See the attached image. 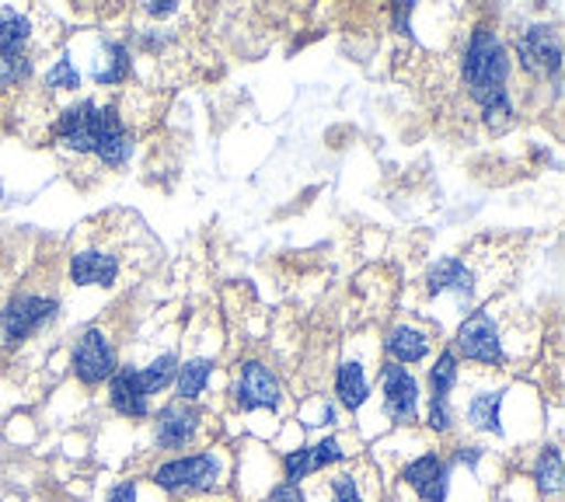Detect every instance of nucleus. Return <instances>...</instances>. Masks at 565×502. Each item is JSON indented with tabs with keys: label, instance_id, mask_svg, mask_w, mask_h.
Segmentation results:
<instances>
[{
	"label": "nucleus",
	"instance_id": "nucleus-6",
	"mask_svg": "<svg viewBox=\"0 0 565 502\" xmlns=\"http://www.w3.org/2000/svg\"><path fill=\"white\" fill-rule=\"evenodd\" d=\"M381 395H384V416L395 426H416L419 423V381L412 377L408 366L381 363Z\"/></svg>",
	"mask_w": 565,
	"mask_h": 502
},
{
	"label": "nucleus",
	"instance_id": "nucleus-10",
	"mask_svg": "<svg viewBox=\"0 0 565 502\" xmlns=\"http://www.w3.org/2000/svg\"><path fill=\"white\" fill-rule=\"evenodd\" d=\"M56 314V300L53 297H39V293H18L4 311H0V332L8 342H21L32 332H39L42 324Z\"/></svg>",
	"mask_w": 565,
	"mask_h": 502
},
{
	"label": "nucleus",
	"instance_id": "nucleus-1",
	"mask_svg": "<svg viewBox=\"0 0 565 502\" xmlns=\"http://www.w3.org/2000/svg\"><path fill=\"white\" fill-rule=\"evenodd\" d=\"M510 53L503 46L495 29L489 25H478L468 35V46H465V63H461V74H465V87L468 95L478 102L482 108V119L489 129H503L513 122V98H510Z\"/></svg>",
	"mask_w": 565,
	"mask_h": 502
},
{
	"label": "nucleus",
	"instance_id": "nucleus-3",
	"mask_svg": "<svg viewBox=\"0 0 565 502\" xmlns=\"http://www.w3.org/2000/svg\"><path fill=\"white\" fill-rule=\"evenodd\" d=\"M227 453L221 447H206L195 453H179L171 461L154 468L158 489L171 495H200V492H221L227 482Z\"/></svg>",
	"mask_w": 565,
	"mask_h": 502
},
{
	"label": "nucleus",
	"instance_id": "nucleus-17",
	"mask_svg": "<svg viewBox=\"0 0 565 502\" xmlns=\"http://www.w3.org/2000/svg\"><path fill=\"white\" fill-rule=\"evenodd\" d=\"M429 349H433V339L429 332L416 329L412 321H402L395 324L387 335H384V353L391 363H398V366H412V363H423L429 356Z\"/></svg>",
	"mask_w": 565,
	"mask_h": 502
},
{
	"label": "nucleus",
	"instance_id": "nucleus-14",
	"mask_svg": "<svg viewBox=\"0 0 565 502\" xmlns=\"http://www.w3.org/2000/svg\"><path fill=\"white\" fill-rule=\"evenodd\" d=\"M108 405H113L122 419H147L150 416V395L143 391L137 366H119L108 377Z\"/></svg>",
	"mask_w": 565,
	"mask_h": 502
},
{
	"label": "nucleus",
	"instance_id": "nucleus-26",
	"mask_svg": "<svg viewBox=\"0 0 565 502\" xmlns=\"http://www.w3.org/2000/svg\"><path fill=\"white\" fill-rule=\"evenodd\" d=\"M46 87H50V92H77V87H81V74H77L71 56H60L53 63V71L46 74Z\"/></svg>",
	"mask_w": 565,
	"mask_h": 502
},
{
	"label": "nucleus",
	"instance_id": "nucleus-29",
	"mask_svg": "<svg viewBox=\"0 0 565 502\" xmlns=\"http://www.w3.org/2000/svg\"><path fill=\"white\" fill-rule=\"evenodd\" d=\"M269 502H308V495L300 492V485H273V492H269Z\"/></svg>",
	"mask_w": 565,
	"mask_h": 502
},
{
	"label": "nucleus",
	"instance_id": "nucleus-30",
	"mask_svg": "<svg viewBox=\"0 0 565 502\" xmlns=\"http://www.w3.org/2000/svg\"><path fill=\"white\" fill-rule=\"evenodd\" d=\"M105 502H137V482L129 478V482H119L113 492H108Z\"/></svg>",
	"mask_w": 565,
	"mask_h": 502
},
{
	"label": "nucleus",
	"instance_id": "nucleus-27",
	"mask_svg": "<svg viewBox=\"0 0 565 502\" xmlns=\"http://www.w3.org/2000/svg\"><path fill=\"white\" fill-rule=\"evenodd\" d=\"M433 432H450L454 429V408L450 398H429V416H426Z\"/></svg>",
	"mask_w": 565,
	"mask_h": 502
},
{
	"label": "nucleus",
	"instance_id": "nucleus-28",
	"mask_svg": "<svg viewBox=\"0 0 565 502\" xmlns=\"http://www.w3.org/2000/svg\"><path fill=\"white\" fill-rule=\"evenodd\" d=\"M143 14H147V18H154V21H161V18L179 14V4H175V0H147V4H143Z\"/></svg>",
	"mask_w": 565,
	"mask_h": 502
},
{
	"label": "nucleus",
	"instance_id": "nucleus-13",
	"mask_svg": "<svg viewBox=\"0 0 565 502\" xmlns=\"http://www.w3.org/2000/svg\"><path fill=\"white\" fill-rule=\"evenodd\" d=\"M478 290V273L468 266V258L458 255H447L440 261H433L429 273H426V293L429 297H444V293H458L461 308H471Z\"/></svg>",
	"mask_w": 565,
	"mask_h": 502
},
{
	"label": "nucleus",
	"instance_id": "nucleus-9",
	"mask_svg": "<svg viewBox=\"0 0 565 502\" xmlns=\"http://www.w3.org/2000/svg\"><path fill=\"white\" fill-rule=\"evenodd\" d=\"M234 405L242 412H255V408H279L282 405V387L276 381V374L258 360H248L237 370L234 381Z\"/></svg>",
	"mask_w": 565,
	"mask_h": 502
},
{
	"label": "nucleus",
	"instance_id": "nucleus-12",
	"mask_svg": "<svg viewBox=\"0 0 565 502\" xmlns=\"http://www.w3.org/2000/svg\"><path fill=\"white\" fill-rule=\"evenodd\" d=\"M402 482L416 492L423 502H447L450 495V464L437 450L419 453L416 461L402 468Z\"/></svg>",
	"mask_w": 565,
	"mask_h": 502
},
{
	"label": "nucleus",
	"instance_id": "nucleus-18",
	"mask_svg": "<svg viewBox=\"0 0 565 502\" xmlns=\"http://www.w3.org/2000/svg\"><path fill=\"white\" fill-rule=\"evenodd\" d=\"M329 499L332 502H377L381 489H377V474L366 464H353L339 474L329 478Z\"/></svg>",
	"mask_w": 565,
	"mask_h": 502
},
{
	"label": "nucleus",
	"instance_id": "nucleus-22",
	"mask_svg": "<svg viewBox=\"0 0 565 502\" xmlns=\"http://www.w3.org/2000/svg\"><path fill=\"white\" fill-rule=\"evenodd\" d=\"M461 381V363L454 349H444V353L433 360L429 366V398H450V391Z\"/></svg>",
	"mask_w": 565,
	"mask_h": 502
},
{
	"label": "nucleus",
	"instance_id": "nucleus-16",
	"mask_svg": "<svg viewBox=\"0 0 565 502\" xmlns=\"http://www.w3.org/2000/svg\"><path fill=\"white\" fill-rule=\"evenodd\" d=\"M503 402H507V387H478L468 395L465 405V423L478 432H503Z\"/></svg>",
	"mask_w": 565,
	"mask_h": 502
},
{
	"label": "nucleus",
	"instance_id": "nucleus-2",
	"mask_svg": "<svg viewBox=\"0 0 565 502\" xmlns=\"http://www.w3.org/2000/svg\"><path fill=\"white\" fill-rule=\"evenodd\" d=\"M56 140L77 154H95L108 168H122L134 154V137L126 133L122 116L113 105L81 102L56 119Z\"/></svg>",
	"mask_w": 565,
	"mask_h": 502
},
{
	"label": "nucleus",
	"instance_id": "nucleus-15",
	"mask_svg": "<svg viewBox=\"0 0 565 502\" xmlns=\"http://www.w3.org/2000/svg\"><path fill=\"white\" fill-rule=\"evenodd\" d=\"M119 273V255L108 248H84L71 255V279L77 287H113Z\"/></svg>",
	"mask_w": 565,
	"mask_h": 502
},
{
	"label": "nucleus",
	"instance_id": "nucleus-8",
	"mask_svg": "<svg viewBox=\"0 0 565 502\" xmlns=\"http://www.w3.org/2000/svg\"><path fill=\"white\" fill-rule=\"evenodd\" d=\"M71 363H74V374H77V381L84 387H98L102 381H108L119 370L116 349H113V342H108V335L102 329L81 332V339L74 342Z\"/></svg>",
	"mask_w": 565,
	"mask_h": 502
},
{
	"label": "nucleus",
	"instance_id": "nucleus-4",
	"mask_svg": "<svg viewBox=\"0 0 565 502\" xmlns=\"http://www.w3.org/2000/svg\"><path fill=\"white\" fill-rule=\"evenodd\" d=\"M507 342H510V329L503 324V314L492 303H486V308L471 311L461 321L458 339H454V353L465 356L468 363L492 370L507 363Z\"/></svg>",
	"mask_w": 565,
	"mask_h": 502
},
{
	"label": "nucleus",
	"instance_id": "nucleus-5",
	"mask_svg": "<svg viewBox=\"0 0 565 502\" xmlns=\"http://www.w3.org/2000/svg\"><path fill=\"white\" fill-rule=\"evenodd\" d=\"M206 432V416L192 402H171L154 419V447L168 453H182L195 447Z\"/></svg>",
	"mask_w": 565,
	"mask_h": 502
},
{
	"label": "nucleus",
	"instance_id": "nucleus-11",
	"mask_svg": "<svg viewBox=\"0 0 565 502\" xmlns=\"http://www.w3.org/2000/svg\"><path fill=\"white\" fill-rule=\"evenodd\" d=\"M353 450H345V444L339 436H324V440L311 444V447H300V450H290L282 457V478H287V485H300L308 482L311 474L332 468L339 461H345Z\"/></svg>",
	"mask_w": 565,
	"mask_h": 502
},
{
	"label": "nucleus",
	"instance_id": "nucleus-24",
	"mask_svg": "<svg viewBox=\"0 0 565 502\" xmlns=\"http://www.w3.org/2000/svg\"><path fill=\"white\" fill-rule=\"evenodd\" d=\"M534 485L541 489V495H558L562 492V450L558 447H545L537 453Z\"/></svg>",
	"mask_w": 565,
	"mask_h": 502
},
{
	"label": "nucleus",
	"instance_id": "nucleus-23",
	"mask_svg": "<svg viewBox=\"0 0 565 502\" xmlns=\"http://www.w3.org/2000/svg\"><path fill=\"white\" fill-rule=\"evenodd\" d=\"M213 377V363L210 360H185L175 374V391H179V402H195L206 391Z\"/></svg>",
	"mask_w": 565,
	"mask_h": 502
},
{
	"label": "nucleus",
	"instance_id": "nucleus-20",
	"mask_svg": "<svg viewBox=\"0 0 565 502\" xmlns=\"http://www.w3.org/2000/svg\"><path fill=\"white\" fill-rule=\"evenodd\" d=\"M29 39H32L29 14H21L18 8L0 4V56H4V63H14V60L25 56Z\"/></svg>",
	"mask_w": 565,
	"mask_h": 502
},
{
	"label": "nucleus",
	"instance_id": "nucleus-7",
	"mask_svg": "<svg viewBox=\"0 0 565 502\" xmlns=\"http://www.w3.org/2000/svg\"><path fill=\"white\" fill-rule=\"evenodd\" d=\"M520 67L534 77H558L562 71V35L552 25H531L516 35Z\"/></svg>",
	"mask_w": 565,
	"mask_h": 502
},
{
	"label": "nucleus",
	"instance_id": "nucleus-21",
	"mask_svg": "<svg viewBox=\"0 0 565 502\" xmlns=\"http://www.w3.org/2000/svg\"><path fill=\"white\" fill-rule=\"evenodd\" d=\"M129 74V50L122 42H113V39H102V53L98 60L92 63V77L95 84H122Z\"/></svg>",
	"mask_w": 565,
	"mask_h": 502
},
{
	"label": "nucleus",
	"instance_id": "nucleus-25",
	"mask_svg": "<svg viewBox=\"0 0 565 502\" xmlns=\"http://www.w3.org/2000/svg\"><path fill=\"white\" fill-rule=\"evenodd\" d=\"M175 374H179V356L175 353H164L154 363L137 366V377H140V384H143V391H147L150 398H154L158 391H164L171 381H175Z\"/></svg>",
	"mask_w": 565,
	"mask_h": 502
},
{
	"label": "nucleus",
	"instance_id": "nucleus-19",
	"mask_svg": "<svg viewBox=\"0 0 565 502\" xmlns=\"http://www.w3.org/2000/svg\"><path fill=\"white\" fill-rule=\"evenodd\" d=\"M335 395H339V402L350 412H360L366 402H371V381H366V366H363L360 356H350V360L339 363V370H335Z\"/></svg>",
	"mask_w": 565,
	"mask_h": 502
}]
</instances>
